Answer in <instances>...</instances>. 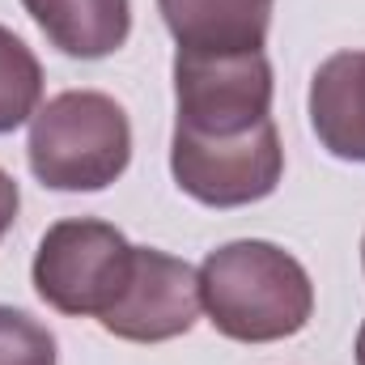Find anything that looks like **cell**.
<instances>
[{
	"instance_id": "obj_13",
	"label": "cell",
	"mask_w": 365,
	"mask_h": 365,
	"mask_svg": "<svg viewBox=\"0 0 365 365\" xmlns=\"http://www.w3.org/2000/svg\"><path fill=\"white\" fill-rule=\"evenodd\" d=\"M357 365H365V319H361V331H357Z\"/></svg>"
},
{
	"instance_id": "obj_7",
	"label": "cell",
	"mask_w": 365,
	"mask_h": 365,
	"mask_svg": "<svg viewBox=\"0 0 365 365\" xmlns=\"http://www.w3.org/2000/svg\"><path fill=\"white\" fill-rule=\"evenodd\" d=\"M276 0H158L179 51H264Z\"/></svg>"
},
{
	"instance_id": "obj_2",
	"label": "cell",
	"mask_w": 365,
	"mask_h": 365,
	"mask_svg": "<svg viewBox=\"0 0 365 365\" xmlns=\"http://www.w3.org/2000/svg\"><path fill=\"white\" fill-rule=\"evenodd\" d=\"M26 158L51 191H102L132 162V123L110 93L64 90L34 110Z\"/></svg>"
},
{
	"instance_id": "obj_4",
	"label": "cell",
	"mask_w": 365,
	"mask_h": 365,
	"mask_svg": "<svg viewBox=\"0 0 365 365\" xmlns=\"http://www.w3.org/2000/svg\"><path fill=\"white\" fill-rule=\"evenodd\" d=\"M272 119V64L264 51H175V136H242Z\"/></svg>"
},
{
	"instance_id": "obj_8",
	"label": "cell",
	"mask_w": 365,
	"mask_h": 365,
	"mask_svg": "<svg viewBox=\"0 0 365 365\" xmlns=\"http://www.w3.org/2000/svg\"><path fill=\"white\" fill-rule=\"evenodd\" d=\"M310 128L340 162H365V51H336L310 77Z\"/></svg>"
},
{
	"instance_id": "obj_10",
	"label": "cell",
	"mask_w": 365,
	"mask_h": 365,
	"mask_svg": "<svg viewBox=\"0 0 365 365\" xmlns=\"http://www.w3.org/2000/svg\"><path fill=\"white\" fill-rule=\"evenodd\" d=\"M38 102H43V64H38V56L9 26H0V136L30 123Z\"/></svg>"
},
{
	"instance_id": "obj_3",
	"label": "cell",
	"mask_w": 365,
	"mask_h": 365,
	"mask_svg": "<svg viewBox=\"0 0 365 365\" xmlns=\"http://www.w3.org/2000/svg\"><path fill=\"white\" fill-rule=\"evenodd\" d=\"M132 255L136 247L110 221H93V217L56 221L34 251V268H30L34 293L60 314L102 319L128 284Z\"/></svg>"
},
{
	"instance_id": "obj_9",
	"label": "cell",
	"mask_w": 365,
	"mask_h": 365,
	"mask_svg": "<svg viewBox=\"0 0 365 365\" xmlns=\"http://www.w3.org/2000/svg\"><path fill=\"white\" fill-rule=\"evenodd\" d=\"M21 9L68 60H106L132 34V0H21Z\"/></svg>"
},
{
	"instance_id": "obj_11",
	"label": "cell",
	"mask_w": 365,
	"mask_h": 365,
	"mask_svg": "<svg viewBox=\"0 0 365 365\" xmlns=\"http://www.w3.org/2000/svg\"><path fill=\"white\" fill-rule=\"evenodd\" d=\"M0 365H56V336L34 314L0 306Z\"/></svg>"
},
{
	"instance_id": "obj_12",
	"label": "cell",
	"mask_w": 365,
	"mask_h": 365,
	"mask_svg": "<svg viewBox=\"0 0 365 365\" xmlns=\"http://www.w3.org/2000/svg\"><path fill=\"white\" fill-rule=\"evenodd\" d=\"M17 208H21V191H17V182H13V175H9V170H0V238L13 230Z\"/></svg>"
},
{
	"instance_id": "obj_5",
	"label": "cell",
	"mask_w": 365,
	"mask_h": 365,
	"mask_svg": "<svg viewBox=\"0 0 365 365\" xmlns=\"http://www.w3.org/2000/svg\"><path fill=\"white\" fill-rule=\"evenodd\" d=\"M170 175L182 195L208 208H242L268 200L284 175V149L276 123H259L242 136H175L170 140Z\"/></svg>"
},
{
	"instance_id": "obj_1",
	"label": "cell",
	"mask_w": 365,
	"mask_h": 365,
	"mask_svg": "<svg viewBox=\"0 0 365 365\" xmlns=\"http://www.w3.org/2000/svg\"><path fill=\"white\" fill-rule=\"evenodd\" d=\"M200 302L208 323L238 344L297 336L314 314L310 272L276 242L238 238L200 264Z\"/></svg>"
},
{
	"instance_id": "obj_14",
	"label": "cell",
	"mask_w": 365,
	"mask_h": 365,
	"mask_svg": "<svg viewBox=\"0 0 365 365\" xmlns=\"http://www.w3.org/2000/svg\"><path fill=\"white\" fill-rule=\"evenodd\" d=\"M361 268H365V242H361Z\"/></svg>"
},
{
	"instance_id": "obj_6",
	"label": "cell",
	"mask_w": 365,
	"mask_h": 365,
	"mask_svg": "<svg viewBox=\"0 0 365 365\" xmlns=\"http://www.w3.org/2000/svg\"><path fill=\"white\" fill-rule=\"evenodd\" d=\"M200 272L158 247H136L132 272L115 306L98 319L110 336L132 340V344H162L187 336L200 319Z\"/></svg>"
}]
</instances>
